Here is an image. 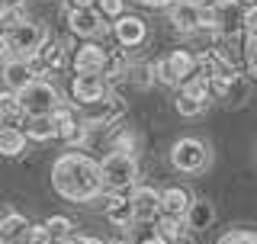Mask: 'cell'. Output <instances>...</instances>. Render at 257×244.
Returning <instances> with one entry per match:
<instances>
[{
    "mask_svg": "<svg viewBox=\"0 0 257 244\" xmlns=\"http://www.w3.org/2000/svg\"><path fill=\"white\" fill-rule=\"evenodd\" d=\"M112 32H116V39H119V45H122V48L142 45L145 36H148V29H145V20H142V16H128V13H122L116 23H112Z\"/></svg>",
    "mask_w": 257,
    "mask_h": 244,
    "instance_id": "obj_15",
    "label": "cell"
},
{
    "mask_svg": "<svg viewBox=\"0 0 257 244\" xmlns=\"http://www.w3.org/2000/svg\"><path fill=\"white\" fill-rule=\"evenodd\" d=\"M196 4H199V10H203V13H215L225 0H196Z\"/></svg>",
    "mask_w": 257,
    "mask_h": 244,
    "instance_id": "obj_38",
    "label": "cell"
},
{
    "mask_svg": "<svg viewBox=\"0 0 257 244\" xmlns=\"http://www.w3.org/2000/svg\"><path fill=\"white\" fill-rule=\"evenodd\" d=\"M16 215V209L10 206V202H0V228H4L7 222H10V218Z\"/></svg>",
    "mask_w": 257,
    "mask_h": 244,
    "instance_id": "obj_36",
    "label": "cell"
},
{
    "mask_svg": "<svg viewBox=\"0 0 257 244\" xmlns=\"http://www.w3.org/2000/svg\"><path fill=\"white\" fill-rule=\"evenodd\" d=\"M151 71H155V80H161L164 87H180V77L174 74V68H171L167 58H158L155 64H151Z\"/></svg>",
    "mask_w": 257,
    "mask_h": 244,
    "instance_id": "obj_30",
    "label": "cell"
},
{
    "mask_svg": "<svg viewBox=\"0 0 257 244\" xmlns=\"http://www.w3.org/2000/svg\"><path fill=\"white\" fill-rule=\"evenodd\" d=\"M132 209H135V222L139 225H155L161 218V190H155V186H135Z\"/></svg>",
    "mask_w": 257,
    "mask_h": 244,
    "instance_id": "obj_10",
    "label": "cell"
},
{
    "mask_svg": "<svg viewBox=\"0 0 257 244\" xmlns=\"http://www.w3.org/2000/svg\"><path fill=\"white\" fill-rule=\"evenodd\" d=\"M257 29V7H247L244 10V32Z\"/></svg>",
    "mask_w": 257,
    "mask_h": 244,
    "instance_id": "obj_35",
    "label": "cell"
},
{
    "mask_svg": "<svg viewBox=\"0 0 257 244\" xmlns=\"http://www.w3.org/2000/svg\"><path fill=\"white\" fill-rule=\"evenodd\" d=\"M87 132H90V126L84 122V116H77V119L61 122V126H58V138L68 145V148H77V145H84V142H87Z\"/></svg>",
    "mask_w": 257,
    "mask_h": 244,
    "instance_id": "obj_23",
    "label": "cell"
},
{
    "mask_svg": "<svg viewBox=\"0 0 257 244\" xmlns=\"http://www.w3.org/2000/svg\"><path fill=\"white\" fill-rule=\"evenodd\" d=\"M26 0H0V10H23Z\"/></svg>",
    "mask_w": 257,
    "mask_h": 244,
    "instance_id": "obj_40",
    "label": "cell"
},
{
    "mask_svg": "<svg viewBox=\"0 0 257 244\" xmlns=\"http://www.w3.org/2000/svg\"><path fill=\"white\" fill-rule=\"evenodd\" d=\"M100 177L106 193H132L135 180H139V161H135V154L109 151L100 161Z\"/></svg>",
    "mask_w": 257,
    "mask_h": 244,
    "instance_id": "obj_2",
    "label": "cell"
},
{
    "mask_svg": "<svg viewBox=\"0 0 257 244\" xmlns=\"http://www.w3.org/2000/svg\"><path fill=\"white\" fill-rule=\"evenodd\" d=\"M36 61H39V68H58V64L64 61V48H61V42H52V39H48V42L39 48V55H36Z\"/></svg>",
    "mask_w": 257,
    "mask_h": 244,
    "instance_id": "obj_27",
    "label": "cell"
},
{
    "mask_svg": "<svg viewBox=\"0 0 257 244\" xmlns=\"http://www.w3.org/2000/svg\"><path fill=\"white\" fill-rule=\"evenodd\" d=\"M167 20L177 32H196L206 26V13L199 10L196 0H177L174 7H167Z\"/></svg>",
    "mask_w": 257,
    "mask_h": 244,
    "instance_id": "obj_8",
    "label": "cell"
},
{
    "mask_svg": "<svg viewBox=\"0 0 257 244\" xmlns=\"http://www.w3.org/2000/svg\"><path fill=\"white\" fill-rule=\"evenodd\" d=\"M42 228H45L48 244H71L77 238V234H74V222H71L68 215H48L42 222Z\"/></svg>",
    "mask_w": 257,
    "mask_h": 244,
    "instance_id": "obj_18",
    "label": "cell"
},
{
    "mask_svg": "<svg viewBox=\"0 0 257 244\" xmlns=\"http://www.w3.org/2000/svg\"><path fill=\"white\" fill-rule=\"evenodd\" d=\"M190 206H193V193L187 190V186H164L161 190V215H167V218H187L190 212Z\"/></svg>",
    "mask_w": 257,
    "mask_h": 244,
    "instance_id": "obj_14",
    "label": "cell"
},
{
    "mask_svg": "<svg viewBox=\"0 0 257 244\" xmlns=\"http://www.w3.org/2000/svg\"><path fill=\"white\" fill-rule=\"evenodd\" d=\"M244 45H247V48H257V29L244 32Z\"/></svg>",
    "mask_w": 257,
    "mask_h": 244,
    "instance_id": "obj_43",
    "label": "cell"
},
{
    "mask_svg": "<svg viewBox=\"0 0 257 244\" xmlns=\"http://www.w3.org/2000/svg\"><path fill=\"white\" fill-rule=\"evenodd\" d=\"M215 244H257V228H231Z\"/></svg>",
    "mask_w": 257,
    "mask_h": 244,
    "instance_id": "obj_31",
    "label": "cell"
},
{
    "mask_svg": "<svg viewBox=\"0 0 257 244\" xmlns=\"http://www.w3.org/2000/svg\"><path fill=\"white\" fill-rule=\"evenodd\" d=\"M52 186L68 202H90L103 193L100 164L93 158H87V154L68 151L52 164Z\"/></svg>",
    "mask_w": 257,
    "mask_h": 244,
    "instance_id": "obj_1",
    "label": "cell"
},
{
    "mask_svg": "<svg viewBox=\"0 0 257 244\" xmlns=\"http://www.w3.org/2000/svg\"><path fill=\"white\" fill-rule=\"evenodd\" d=\"M0 244H32V225H29V218L16 212L10 222L0 228Z\"/></svg>",
    "mask_w": 257,
    "mask_h": 244,
    "instance_id": "obj_19",
    "label": "cell"
},
{
    "mask_svg": "<svg viewBox=\"0 0 257 244\" xmlns=\"http://www.w3.org/2000/svg\"><path fill=\"white\" fill-rule=\"evenodd\" d=\"M71 244H106V241H100V238H87V234H77Z\"/></svg>",
    "mask_w": 257,
    "mask_h": 244,
    "instance_id": "obj_42",
    "label": "cell"
},
{
    "mask_svg": "<svg viewBox=\"0 0 257 244\" xmlns=\"http://www.w3.org/2000/svg\"><path fill=\"white\" fill-rule=\"evenodd\" d=\"M209 161H212V151L199 138H177L171 148V164L180 174H199L209 167Z\"/></svg>",
    "mask_w": 257,
    "mask_h": 244,
    "instance_id": "obj_3",
    "label": "cell"
},
{
    "mask_svg": "<svg viewBox=\"0 0 257 244\" xmlns=\"http://www.w3.org/2000/svg\"><path fill=\"white\" fill-rule=\"evenodd\" d=\"M0 74H4V80H7V87H10L13 93H23L29 84H36V68L29 64V58H7L4 61V68H0Z\"/></svg>",
    "mask_w": 257,
    "mask_h": 244,
    "instance_id": "obj_11",
    "label": "cell"
},
{
    "mask_svg": "<svg viewBox=\"0 0 257 244\" xmlns=\"http://www.w3.org/2000/svg\"><path fill=\"white\" fill-rule=\"evenodd\" d=\"M167 61H171L174 74L180 77V87L187 84L190 77H196V74H199V55L187 52V48H174V52L167 55Z\"/></svg>",
    "mask_w": 257,
    "mask_h": 244,
    "instance_id": "obj_17",
    "label": "cell"
},
{
    "mask_svg": "<svg viewBox=\"0 0 257 244\" xmlns=\"http://www.w3.org/2000/svg\"><path fill=\"white\" fill-rule=\"evenodd\" d=\"M26 23V16H23V10H0V32H13L16 26H23Z\"/></svg>",
    "mask_w": 257,
    "mask_h": 244,
    "instance_id": "obj_32",
    "label": "cell"
},
{
    "mask_svg": "<svg viewBox=\"0 0 257 244\" xmlns=\"http://www.w3.org/2000/svg\"><path fill=\"white\" fill-rule=\"evenodd\" d=\"M16 122H26V112H23L20 93L4 90V93H0V126L16 129Z\"/></svg>",
    "mask_w": 257,
    "mask_h": 244,
    "instance_id": "obj_21",
    "label": "cell"
},
{
    "mask_svg": "<svg viewBox=\"0 0 257 244\" xmlns=\"http://www.w3.org/2000/svg\"><path fill=\"white\" fill-rule=\"evenodd\" d=\"M96 10H100L103 16L119 20V16H122V10H125V0H100V4H96Z\"/></svg>",
    "mask_w": 257,
    "mask_h": 244,
    "instance_id": "obj_34",
    "label": "cell"
},
{
    "mask_svg": "<svg viewBox=\"0 0 257 244\" xmlns=\"http://www.w3.org/2000/svg\"><path fill=\"white\" fill-rule=\"evenodd\" d=\"M135 4H142V7H151V10H155V7H174L177 0H135Z\"/></svg>",
    "mask_w": 257,
    "mask_h": 244,
    "instance_id": "obj_39",
    "label": "cell"
},
{
    "mask_svg": "<svg viewBox=\"0 0 257 244\" xmlns=\"http://www.w3.org/2000/svg\"><path fill=\"white\" fill-rule=\"evenodd\" d=\"M183 222H187V231H206L215 222V206L209 199H193V206H190Z\"/></svg>",
    "mask_w": 257,
    "mask_h": 244,
    "instance_id": "obj_20",
    "label": "cell"
},
{
    "mask_svg": "<svg viewBox=\"0 0 257 244\" xmlns=\"http://www.w3.org/2000/svg\"><path fill=\"white\" fill-rule=\"evenodd\" d=\"M68 26L74 36H96L103 29V13L96 10H68Z\"/></svg>",
    "mask_w": 257,
    "mask_h": 244,
    "instance_id": "obj_16",
    "label": "cell"
},
{
    "mask_svg": "<svg viewBox=\"0 0 257 244\" xmlns=\"http://www.w3.org/2000/svg\"><path fill=\"white\" fill-rule=\"evenodd\" d=\"M212 23H215L219 39H238V36H244V10H241V4H235V0H225L219 10L212 13Z\"/></svg>",
    "mask_w": 257,
    "mask_h": 244,
    "instance_id": "obj_9",
    "label": "cell"
},
{
    "mask_svg": "<svg viewBox=\"0 0 257 244\" xmlns=\"http://www.w3.org/2000/svg\"><path fill=\"white\" fill-rule=\"evenodd\" d=\"M128 80H132V84H139V87H148L151 80H155V71L148 68V64H132V68H128V74H125Z\"/></svg>",
    "mask_w": 257,
    "mask_h": 244,
    "instance_id": "obj_33",
    "label": "cell"
},
{
    "mask_svg": "<svg viewBox=\"0 0 257 244\" xmlns=\"http://www.w3.org/2000/svg\"><path fill=\"white\" fill-rule=\"evenodd\" d=\"M109 61V52L96 42H87L74 52V74H103Z\"/></svg>",
    "mask_w": 257,
    "mask_h": 244,
    "instance_id": "obj_12",
    "label": "cell"
},
{
    "mask_svg": "<svg viewBox=\"0 0 257 244\" xmlns=\"http://www.w3.org/2000/svg\"><path fill=\"white\" fill-rule=\"evenodd\" d=\"M26 135L32 142H48V138H58V122L52 116H26Z\"/></svg>",
    "mask_w": 257,
    "mask_h": 244,
    "instance_id": "obj_22",
    "label": "cell"
},
{
    "mask_svg": "<svg viewBox=\"0 0 257 244\" xmlns=\"http://www.w3.org/2000/svg\"><path fill=\"white\" fill-rule=\"evenodd\" d=\"M155 231L164 238L167 244H177V241H183V231H187V222H180V218H167V215H161L158 222H155Z\"/></svg>",
    "mask_w": 257,
    "mask_h": 244,
    "instance_id": "obj_26",
    "label": "cell"
},
{
    "mask_svg": "<svg viewBox=\"0 0 257 244\" xmlns=\"http://www.w3.org/2000/svg\"><path fill=\"white\" fill-rule=\"evenodd\" d=\"M109 93V80L103 74H74V80H71V96L80 106H93V103L106 100Z\"/></svg>",
    "mask_w": 257,
    "mask_h": 244,
    "instance_id": "obj_6",
    "label": "cell"
},
{
    "mask_svg": "<svg viewBox=\"0 0 257 244\" xmlns=\"http://www.w3.org/2000/svg\"><path fill=\"white\" fill-rule=\"evenodd\" d=\"M103 212L116 228H135V209H132V193H109Z\"/></svg>",
    "mask_w": 257,
    "mask_h": 244,
    "instance_id": "obj_13",
    "label": "cell"
},
{
    "mask_svg": "<svg viewBox=\"0 0 257 244\" xmlns=\"http://www.w3.org/2000/svg\"><path fill=\"white\" fill-rule=\"evenodd\" d=\"M20 103H23V112H26V116H52V112L61 106V96H58L52 80L39 77L36 84H29L26 90L20 93Z\"/></svg>",
    "mask_w": 257,
    "mask_h": 244,
    "instance_id": "obj_4",
    "label": "cell"
},
{
    "mask_svg": "<svg viewBox=\"0 0 257 244\" xmlns=\"http://www.w3.org/2000/svg\"><path fill=\"white\" fill-rule=\"evenodd\" d=\"M241 4H244V10H247V7H257V0H241Z\"/></svg>",
    "mask_w": 257,
    "mask_h": 244,
    "instance_id": "obj_44",
    "label": "cell"
},
{
    "mask_svg": "<svg viewBox=\"0 0 257 244\" xmlns=\"http://www.w3.org/2000/svg\"><path fill=\"white\" fill-rule=\"evenodd\" d=\"M174 106H177L180 116H190L193 119V116H203V112L209 109V100H199V96L180 90V93H177V100H174Z\"/></svg>",
    "mask_w": 257,
    "mask_h": 244,
    "instance_id": "obj_25",
    "label": "cell"
},
{
    "mask_svg": "<svg viewBox=\"0 0 257 244\" xmlns=\"http://www.w3.org/2000/svg\"><path fill=\"white\" fill-rule=\"evenodd\" d=\"M96 4H100V0H68L71 10H93Z\"/></svg>",
    "mask_w": 257,
    "mask_h": 244,
    "instance_id": "obj_37",
    "label": "cell"
},
{
    "mask_svg": "<svg viewBox=\"0 0 257 244\" xmlns=\"http://www.w3.org/2000/svg\"><path fill=\"white\" fill-rule=\"evenodd\" d=\"M7 42H10L13 58H36L39 48L48 42V36L39 23H23V26H16L13 32H7Z\"/></svg>",
    "mask_w": 257,
    "mask_h": 244,
    "instance_id": "obj_5",
    "label": "cell"
},
{
    "mask_svg": "<svg viewBox=\"0 0 257 244\" xmlns=\"http://www.w3.org/2000/svg\"><path fill=\"white\" fill-rule=\"evenodd\" d=\"M128 68H132V64H128V58H125V52H109V61H106V71H103V77L109 80H122L125 74H128Z\"/></svg>",
    "mask_w": 257,
    "mask_h": 244,
    "instance_id": "obj_29",
    "label": "cell"
},
{
    "mask_svg": "<svg viewBox=\"0 0 257 244\" xmlns=\"http://www.w3.org/2000/svg\"><path fill=\"white\" fill-rule=\"evenodd\" d=\"M10 58V42H7V36L0 32V61H7Z\"/></svg>",
    "mask_w": 257,
    "mask_h": 244,
    "instance_id": "obj_41",
    "label": "cell"
},
{
    "mask_svg": "<svg viewBox=\"0 0 257 244\" xmlns=\"http://www.w3.org/2000/svg\"><path fill=\"white\" fill-rule=\"evenodd\" d=\"M177 244H190V241H187V238H183V241H177Z\"/></svg>",
    "mask_w": 257,
    "mask_h": 244,
    "instance_id": "obj_45",
    "label": "cell"
},
{
    "mask_svg": "<svg viewBox=\"0 0 257 244\" xmlns=\"http://www.w3.org/2000/svg\"><path fill=\"white\" fill-rule=\"evenodd\" d=\"M135 145H139V135H135L128 126H116V132H112V151L135 154Z\"/></svg>",
    "mask_w": 257,
    "mask_h": 244,
    "instance_id": "obj_28",
    "label": "cell"
},
{
    "mask_svg": "<svg viewBox=\"0 0 257 244\" xmlns=\"http://www.w3.org/2000/svg\"><path fill=\"white\" fill-rule=\"evenodd\" d=\"M26 132L23 129H0V154L4 158H20L26 151Z\"/></svg>",
    "mask_w": 257,
    "mask_h": 244,
    "instance_id": "obj_24",
    "label": "cell"
},
{
    "mask_svg": "<svg viewBox=\"0 0 257 244\" xmlns=\"http://www.w3.org/2000/svg\"><path fill=\"white\" fill-rule=\"evenodd\" d=\"M125 116V103H122V96H116V93H109L106 100H100V103H93V106H87L84 112V122L90 129H116V122Z\"/></svg>",
    "mask_w": 257,
    "mask_h": 244,
    "instance_id": "obj_7",
    "label": "cell"
}]
</instances>
